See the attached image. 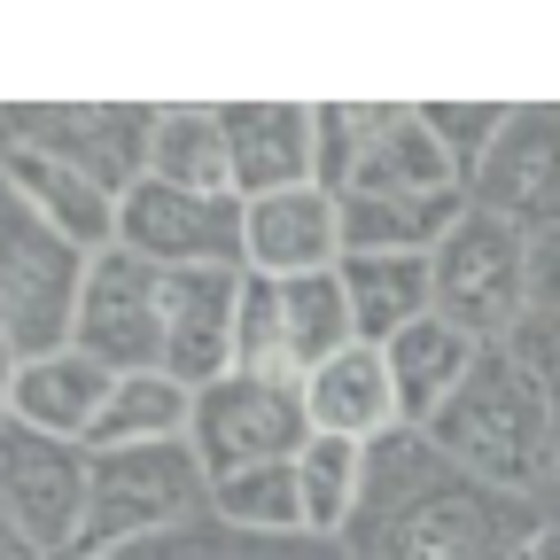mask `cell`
I'll return each mask as SVG.
<instances>
[{"label": "cell", "mask_w": 560, "mask_h": 560, "mask_svg": "<svg viewBox=\"0 0 560 560\" xmlns=\"http://www.w3.org/2000/svg\"><path fill=\"white\" fill-rule=\"evenodd\" d=\"M506 350L522 359V374L545 389V405L560 412V312H545V304H529V319L506 335Z\"/></svg>", "instance_id": "83f0119b"}, {"label": "cell", "mask_w": 560, "mask_h": 560, "mask_svg": "<svg viewBox=\"0 0 560 560\" xmlns=\"http://www.w3.org/2000/svg\"><path fill=\"white\" fill-rule=\"evenodd\" d=\"M242 280H249V265L164 272V374H172V382L210 389V382H226V374H234Z\"/></svg>", "instance_id": "5bb4252c"}, {"label": "cell", "mask_w": 560, "mask_h": 560, "mask_svg": "<svg viewBox=\"0 0 560 560\" xmlns=\"http://www.w3.org/2000/svg\"><path fill=\"white\" fill-rule=\"evenodd\" d=\"M429 280L444 319H459L475 342H506L529 319V234L467 202V219L429 257Z\"/></svg>", "instance_id": "52a82bcc"}, {"label": "cell", "mask_w": 560, "mask_h": 560, "mask_svg": "<svg viewBox=\"0 0 560 560\" xmlns=\"http://www.w3.org/2000/svg\"><path fill=\"white\" fill-rule=\"evenodd\" d=\"M467 219V187L444 195H389V202H342V257L389 249V257H436V242Z\"/></svg>", "instance_id": "603a6c76"}, {"label": "cell", "mask_w": 560, "mask_h": 560, "mask_svg": "<svg viewBox=\"0 0 560 560\" xmlns=\"http://www.w3.org/2000/svg\"><path fill=\"white\" fill-rule=\"evenodd\" d=\"M552 482H560V412H552Z\"/></svg>", "instance_id": "d6a6232c"}, {"label": "cell", "mask_w": 560, "mask_h": 560, "mask_svg": "<svg viewBox=\"0 0 560 560\" xmlns=\"http://www.w3.org/2000/svg\"><path fill=\"white\" fill-rule=\"evenodd\" d=\"M312 405L296 382H265V374H226L195 389V459L202 475H234V467H265V459H296L312 444Z\"/></svg>", "instance_id": "9c48e42d"}, {"label": "cell", "mask_w": 560, "mask_h": 560, "mask_svg": "<svg viewBox=\"0 0 560 560\" xmlns=\"http://www.w3.org/2000/svg\"><path fill=\"white\" fill-rule=\"evenodd\" d=\"M342 537L359 560H514L529 529L506 514V490L444 467L420 429H389L366 444V490Z\"/></svg>", "instance_id": "6da1fadb"}, {"label": "cell", "mask_w": 560, "mask_h": 560, "mask_svg": "<svg viewBox=\"0 0 560 560\" xmlns=\"http://www.w3.org/2000/svg\"><path fill=\"white\" fill-rule=\"evenodd\" d=\"M529 304L560 312V234H537L529 242Z\"/></svg>", "instance_id": "f1b7e54d"}, {"label": "cell", "mask_w": 560, "mask_h": 560, "mask_svg": "<svg viewBox=\"0 0 560 560\" xmlns=\"http://www.w3.org/2000/svg\"><path fill=\"white\" fill-rule=\"evenodd\" d=\"M70 350H86L109 374H149L164 366V272L132 249L86 257V289H79V327Z\"/></svg>", "instance_id": "30bf717a"}, {"label": "cell", "mask_w": 560, "mask_h": 560, "mask_svg": "<svg viewBox=\"0 0 560 560\" xmlns=\"http://www.w3.org/2000/svg\"><path fill=\"white\" fill-rule=\"evenodd\" d=\"M219 125L242 202L319 179V102H219Z\"/></svg>", "instance_id": "9a60e30c"}, {"label": "cell", "mask_w": 560, "mask_h": 560, "mask_svg": "<svg viewBox=\"0 0 560 560\" xmlns=\"http://www.w3.org/2000/svg\"><path fill=\"white\" fill-rule=\"evenodd\" d=\"M79 289H86V249L47 234L24 202H0V342L16 359L70 350Z\"/></svg>", "instance_id": "8992f818"}, {"label": "cell", "mask_w": 560, "mask_h": 560, "mask_svg": "<svg viewBox=\"0 0 560 560\" xmlns=\"http://www.w3.org/2000/svg\"><path fill=\"white\" fill-rule=\"evenodd\" d=\"M0 522H16L39 552L70 560L86 529V444L39 436L24 420L0 429Z\"/></svg>", "instance_id": "8fae6325"}, {"label": "cell", "mask_w": 560, "mask_h": 560, "mask_svg": "<svg viewBox=\"0 0 560 560\" xmlns=\"http://www.w3.org/2000/svg\"><path fill=\"white\" fill-rule=\"evenodd\" d=\"M296 475H304V537H342L350 514H359V490H366V444L312 436L296 452Z\"/></svg>", "instance_id": "484cf974"}, {"label": "cell", "mask_w": 560, "mask_h": 560, "mask_svg": "<svg viewBox=\"0 0 560 560\" xmlns=\"http://www.w3.org/2000/svg\"><path fill=\"white\" fill-rule=\"evenodd\" d=\"M514 560H560V522H545V529H529Z\"/></svg>", "instance_id": "4dcf8cb0"}, {"label": "cell", "mask_w": 560, "mask_h": 560, "mask_svg": "<svg viewBox=\"0 0 560 560\" xmlns=\"http://www.w3.org/2000/svg\"><path fill=\"white\" fill-rule=\"evenodd\" d=\"M16 374H24V359H16L9 342H0V429L16 420Z\"/></svg>", "instance_id": "f546056e"}, {"label": "cell", "mask_w": 560, "mask_h": 560, "mask_svg": "<svg viewBox=\"0 0 560 560\" xmlns=\"http://www.w3.org/2000/svg\"><path fill=\"white\" fill-rule=\"evenodd\" d=\"M117 249L149 257L156 272H195V265H249V202L242 195H195L140 179L117 195Z\"/></svg>", "instance_id": "ba28073f"}, {"label": "cell", "mask_w": 560, "mask_h": 560, "mask_svg": "<svg viewBox=\"0 0 560 560\" xmlns=\"http://www.w3.org/2000/svg\"><path fill=\"white\" fill-rule=\"evenodd\" d=\"M187 429H195V389L172 382L164 366H149V374H117V389H109V405H102V420H94L86 452H117V444H179Z\"/></svg>", "instance_id": "cb8c5ba5"}, {"label": "cell", "mask_w": 560, "mask_h": 560, "mask_svg": "<svg viewBox=\"0 0 560 560\" xmlns=\"http://www.w3.org/2000/svg\"><path fill=\"white\" fill-rule=\"evenodd\" d=\"M210 514L234 522V529H257V537H304V475H296V459L210 475Z\"/></svg>", "instance_id": "d4e9b609"}, {"label": "cell", "mask_w": 560, "mask_h": 560, "mask_svg": "<svg viewBox=\"0 0 560 560\" xmlns=\"http://www.w3.org/2000/svg\"><path fill=\"white\" fill-rule=\"evenodd\" d=\"M319 187L335 202H389L444 195L467 179L436 149L420 102H319Z\"/></svg>", "instance_id": "3957f363"}, {"label": "cell", "mask_w": 560, "mask_h": 560, "mask_svg": "<svg viewBox=\"0 0 560 560\" xmlns=\"http://www.w3.org/2000/svg\"><path fill=\"white\" fill-rule=\"evenodd\" d=\"M16 140L62 156L70 172H86L94 187L125 195V187L149 179L156 109H140V102H47V109H16Z\"/></svg>", "instance_id": "7c38bea8"}, {"label": "cell", "mask_w": 560, "mask_h": 560, "mask_svg": "<svg viewBox=\"0 0 560 560\" xmlns=\"http://www.w3.org/2000/svg\"><path fill=\"white\" fill-rule=\"evenodd\" d=\"M149 179H164V187H195V195H234V156H226L219 102H164V109H156Z\"/></svg>", "instance_id": "7402d4cb"}, {"label": "cell", "mask_w": 560, "mask_h": 560, "mask_svg": "<svg viewBox=\"0 0 560 560\" xmlns=\"http://www.w3.org/2000/svg\"><path fill=\"white\" fill-rule=\"evenodd\" d=\"M0 187H9V202H24L47 234H62L70 249H86V257L117 249V195L94 187L86 172H70L62 156L32 149V140L0 149Z\"/></svg>", "instance_id": "2e32d148"}, {"label": "cell", "mask_w": 560, "mask_h": 560, "mask_svg": "<svg viewBox=\"0 0 560 560\" xmlns=\"http://www.w3.org/2000/svg\"><path fill=\"white\" fill-rule=\"evenodd\" d=\"M420 117H429L436 149L452 156V172L475 179V164L499 149V132L514 125V102H420Z\"/></svg>", "instance_id": "4316f807"}, {"label": "cell", "mask_w": 560, "mask_h": 560, "mask_svg": "<svg viewBox=\"0 0 560 560\" xmlns=\"http://www.w3.org/2000/svg\"><path fill=\"white\" fill-rule=\"evenodd\" d=\"M482 350H490V342H475V335H467L459 319H444V312L412 319L405 335H389V342H382L389 382H397V420H405V429H429V420L459 397V382L475 374Z\"/></svg>", "instance_id": "ac0fdd59"}, {"label": "cell", "mask_w": 560, "mask_h": 560, "mask_svg": "<svg viewBox=\"0 0 560 560\" xmlns=\"http://www.w3.org/2000/svg\"><path fill=\"white\" fill-rule=\"evenodd\" d=\"M420 436L436 444L444 467H459L467 482L506 490V499L552 482V405H545V389L522 374V359H514L506 342L482 350L475 374L459 382V397H452Z\"/></svg>", "instance_id": "7a4b0ae2"}, {"label": "cell", "mask_w": 560, "mask_h": 560, "mask_svg": "<svg viewBox=\"0 0 560 560\" xmlns=\"http://www.w3.org/2000/svg\"><path fill=\"white\" fill-rule=\"evenodd\" d=\"M195 506H210V475L195 459V444H117V452H86V529L70 560H109L125 545H140L149 529L187 522Z\"/></svg>", "instance_id": "277c9868"}, {"label": "cell", "mask_w": 560, "mask_h": 560, "mask_svg": "<svg viewBox=\"0 0 560 560\" xmlns=\"http://www.w3.org/2000/svg\"><path fill=\"white\" fill-rule=\"evenodd\" d=\"M359 342L350 327V296H342V272H296V280H272L249 272L242 280V335H234V374H265V382H312L327 359Z\"/></svg>", "instance_id": "5b68a950"}, {"label": "cell", "mask_w": 560, "mask_h": 560, "mask_svg": "<svg viewBox=\"0 0 560 560\" xmlns=\"http://www.w3.org/2000/svg\"><path fill=\"white\" fill-rule=\"evenodd\" d=\"M342 296H350V327L359 342H389L405 335L412 319L436 312V280H429V257H389V249H350L342 265Z\"/></svg>", "instance_id": "44dd1931"}, {"label": "cell", "mask_w": 560, "mask_h": 560, "mask_svg": "<svg viewBox=\"0 0 560 560\" xmlns=\"http://www.w3.org/2000/svg\"><path fill=\"white\" fill-rule=\"evenodd\" d=\"M335 265H342V202L319 179L249 202V272L296 280V272H335Z\"/></svg>", "instance_id": "e0dca14e"}, {"label": "cell", "mask_w": 560, "mask_h": 560, "mask_svg": "<svg viewBox=\"0 0 560 560\" xmlns=\"http://www.w3.org/2000/svg\"><path fill=\"white\" fill-rule=\"evenodd\" d=\"M0 560H55V552H39V545H32L16 522H0Z\"/></svg>", "instance_id": "1f68e13d"}, {"label": "cell", "mask_w": 560, "mask_h": 560, "mask_svg": "<svg viewBox=\"0 0 560 560\" xmlns=\"http://www.w3.org/2000/svg\"><path fill=\"white\" fill-rule=\"evenodd\" d=\"M304 405H312V429L319 436H350V444H382L397 420V382H389V359L374 342H350L342 359H327L312 382H304Z\"/></svg>", "instance_id": "d6986e66"}, {"label": "cell", "mask_w": 560, "mask_h": 560, "mask_svg": "<svg viewBox=\"0 0 560 560\" xmlns=\"http://www.w3.org/2000/svg\"><path fill=\"white\" fill-rule=\"evenodd\" d=\"M467 202L475 210H499L506 226H522L529 242L537 234H560V109H522L514 102V125L499 132L467 179Z\"/></svg>", "instance_id": "4fadbf2b"}, {"label": "cell", "mask_w": 560, "mask_h": 560, "mask_svg": "<svg viewBox=\"0 0 560 560\" xmlns=\"http://www.w3.org/2000/svg\"><path fill=\"white\" fill-rule=\"evenodd\" d=\"M109 389H117V374L94 366L86 350H47V359H24V374H16V420L39 429V436L86 444Z\"/></svg>", "instance_id": "ffe728a7"}]
</instances>
